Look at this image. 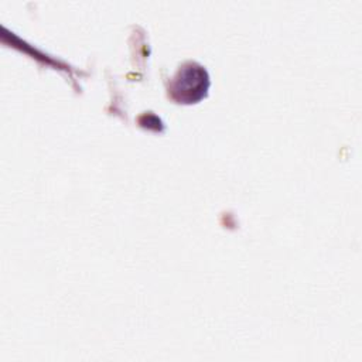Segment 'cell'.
<instances>
[{
	"mask_svg": "<svg viewBox=\"0 0 362 362\" xmlns=\"http://www.w3.org/2000/svg\"><path fill=\"white\" fill-rule=\"evenodd\" d=\"M209 78L205 68L197 62H185L170 82V93L178 103H194L205 96Z\"/></svg>",
	"mask_w": 362,
	"mask_h": 362,
	"instance_id": "6da1fadb",
	"label": "cell"
}]
</instances>
